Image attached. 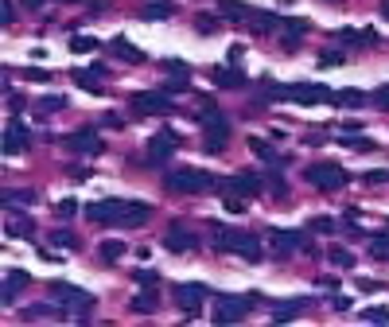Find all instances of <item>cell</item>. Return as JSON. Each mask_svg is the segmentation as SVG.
<instances>
[{
  "mask_svg": "<svg viewBox=\"0 0 389 327\" xmlns=\"http://www.w3.org/2000/svg\"><path fill=\"white\" fill-rule=\"evenodd\" d=\"M86 215L97 226H145L148 218H152V206L125 203V199H97V203L86 206Z\"/></svg>",
  "mask_w": 389,
  "mask_h": 327,
  "instance_id": "obj_1",
  "label": "cell"
},
{
  "mask_svg": "<svg viewBox=\"0 0 389 327\" xmlns=\"http://www.w3.org/2000/svg\"><path fill=\"white\" fill-rule=\"evenodd\" d=\"M214 234V245H218L222 254H238L245 261H261L265 250H261V238L257 234H245V230H230V226H222V222H210L207 226Z\"/></svg>",
  "mask_w": 389,
  "mask_h": 327,
  "instance_id": "obj_2",
  "label": "cell"
},
{
  "mask_svg": "<svg viewBox=\"0 0 389 327\" xmlns=\"http://www.w3.org/2000/svg\"><path fill=\"white\" fill-rule=\"evenodd\" d=\"M164 183H168V191H175V195H203V191H210V187H218V180L203 168H175V171L164 175Z\"/></svg>",
  "mask_w": 389,
  "mask_h": 327,
  "instance_id": "obj_3",
  "label": "cell"
},
{
  "mask_svg": "<svg viewBox=\"0 0 389 327\" xmlns=\"http://www.w3.org/2000/svg\"><path fill=\"white\" fill-rule=\"evenodd\" d=\"M265 300L261 292H245V296H222V300H214V324H242L245 315L253 312L257 304Z\"/></svg>",
  "mask_w": 389,
  "mask_h": 327,
  "instance_id": "obj_4",
  "label": "cell"
},
{
  "mask_svg": "<svg viewBox=\"0 0 389 327\" xmlns=\"http://www.w3.org/2000/svg\"><path fill=\"white\" fill-rule=\"evenodd\" d=\"M199 125H203V148L210 156H218L226 148V141H230V121L222 113H214V109H207V113H199Z\"/></svg>",
  "mask_w": 389,
  "mask_h": 327,
  "instance_id": "obj_5",
  "label": "cell"
},
{
  "mask_svg": "<svg viewBox=\"0 0 389 327\" xmlns=\"http://www.w3.org/2000/svg\"><path fill=\"white\" fill-rule=\"evenodd\" d=\"M51 296H55V300L62 304V308H66V312H74V315H90L94 312V296H90V292L86 289H78V284H66V280H55V284H51Z\"/></svg>",
  "mask_w": 389,
  "mask_h": 327,
  "instance_id": "obj_6",
  "label": "cell"
},
{
  "mask_svg": "<svg viewBox=\"0 0 389 327\" xmlns=\"http://www.w3.org/2000/svg\"><path fill=\"white\" fill-rule=\"evenodd\" d=\"M308 183L312 187H319V191H342L347 183H351V175L339 168V164H331V160H323V164H308Z\"/></svg>",
  "mask_w": 389,
  "mask_h": 327,
  "instance_id": "obj_7",
  "label": "cell"
},
{
  "mask_svg": "<svg viewBox=\"0 0 389 327\" xmlns=\"http://www.w3.org/2000/svg\"><path fill=\"white\" fill-rule=\"evenodd\" d=\"M171 97L160 90V94H133L129 97V113L133 117H164V113H171Z\"/></svg>",
  "mask_w": 389,
  "mask_h": 327,
  "instance_id": "obj_8",
  "label": "cell"
},
{
  "mask_svg": "<svg viewBox=\"0 0 389 327\" xmlns=\"http://www.w3.org/2000/svg\"><path fill=\"white\" fill-rule=\"evenodd\" d=\"M222 191H234V195H242V199H253V195L268 191L265 187V171H234L230 180L222 183Z\"/></svg>",
  "mask_w": 389,
  "mask_h": 327,
  "instance_id": "obj_9",
  "label": "cell"
},
{
  "mask_svg": "<svg viewBox=\"0 0 389 327\" xmlns=\"http://www.w3.org/2000/svg\"><path fill=\"white\" fill-rule=\"evenodd\" d=\"M268 238H273V250H277V254H312V250H316L300 230H273Z\"/></svg>",
  "mask_w": 389,
  "mask_h": 327,
  "instance_id": "obj_10",
  "label": "cell"
},
{
  "mask_svg": "<svg viewBox=\"0 0 389 327\" xmlns=\"http://www.w3.org/2000/svg\"><path fill=\"white\" fill-rule=\"evenodd\" d=\"M62 145L71 148L74 156H97V152H101V136H97L94 129H78V133L62 136Z\"/></svg>",
  "mask_w": 389,
  "mask_h": 327,
  "instance_id": "obj_11",
  "label": "cell"
},
{
  "mask_svg": "<svg viewBox=\"0 0 389 327\" xmlns=\"http://www.w3.org/2000/svg\"><path fill=\"white\" fill-rule=\"evenodd\" d=\"M175 148H179V136L171 133V129H160L152 141H148V164H164V160L175 156Z\"/></svg>",
  "mask_w": 389,
  "mask_h": 327,
  "instance_id": "obj_12",
  "label": "cell"
},
{
  "mask_svg": "<svg viewBox=\"0 0 389 327\" xmlns=\"http://www.w3.org/2000/svg\"><path fill=\"white\" fill-rule=\"evenodd\" d=\"M203 296H207V284H191V280L171 289V300L179 304L187 315H199V304H203Z\"/></svg>",
  "mask_w": 389,
  "mask_h": 327,
  "instance_id": "obj_13",
  "label": "cell"
},
{
  "mask_svg": "<svg viewBox=\"0 0 389 327\" xmlns=\"http://www.w3.org/2000/svg\"><path fill=\"white\" fill-rule=\"evenodd\" d=\"M164 245H168L171 254H191L199 242H194V234H191V226H187V222H171L168 234H164Z\"/></svg>",
  "mask_w": 389,
  "mask_h": 327,
  "instance_id": "obj_14",
  "label": "cell"
},
{
  "mask_svg": "<svg viewBox=\"0 0 389 327\" xmlns=\"http://www.w3.org/2000/svg\"><path fill=\"white\" fill-rule=\"evenodd\" d=\"M331 90L323 82H300L292 86V101H300V106H319V101H331Z\"/></svg>",
  "mask_w": 389,
  "mask_h": 327,
  "instance_id": "obj_15",
  "label": "cell"
},
{
  "mask_svg": "<svg viewBox=\"0 0 389 327\" xmlns=\"http://www.w3.org/2000/svg\"><path fill=\"white\" fill-rule=\"evenodd\" d=\"M27 284H32V277H27L24 269H8V277H4V284H0V300H4V304L16 300Z\"/></svg>",
  "mask_w": 389,
  "mask_h": 327,
  "instance_id": "obj_16",
  "label": "cell"
},
{
  "mask_svg": "<svg viewBox=\"0 0 389 327\" xmlns=\"http://www.w3.org/2000/svg\"><path fill=\"white\" fill-rule=\"evenodd\" d=\"M27 148V129L20 121H8V129H4V156H20Z\"/></svg>",
  "mask_w": 389,
  "mask_h": 327,
  "instance_id": "obj_17",
  "label": "cell"
},
{
  "mask_svg": "<svg viewBox=\"0 0 389 327\" xmlns=\"http://www.w3.org/2000/svg\"><path fill=\"white\" fill-rule=\"evenodd\" d=\"M218 12L226 16V24H249L253 20V8L242 0H218Z\"/></svg>",
  "mask_w": 389,
  "mask_h": 327,
  "instance_id": "obj_18",
  "label": "cell"
},
{
  "mask_svg": "<svg viewBox=\"0 0 389 327\" xmlns=\"http://www.w3.org/2000/svg\"><path fill=\"white\" fill-rule=\"evenodd\" d=\"M249 148H253V156L268 160V164H273V168H284V164H288V156H280L277 148L268 145V141H261V136H253V141H249Z\"/></svg>",
  "mask_w": 389,
  "mask_h": 327,
  "instance_id": "obj_19",
  "label": "cell"
},
{
  "mask_svg": "<svg viewBox=\"0 0 389 327\" xmlns=\"http://www.w3.org/2000/svg\"><path fill=\"white\" fill-rule=\"evenodd\" d=\"M110 47H113V55H117L121 62H145V51L136 47V43H129L125 36H117V39L110 43Z\"/></svg>",
  "mask_w": 389,
  "mask_h": 327,
  "instance_id": "obj_20",
  "label": "cell"
},
{
  "mask_svg": "<svg viewBox=\"0 0 389 327\" xmlns=\"http://www.w3.org/2000/svg\"><path fill=\"white\" fill-rule=\"evenodd\" d=\"M168 16H175V4H168V0H152V4H145V8H140V20H148V24L168 20Z\"/></svg>",
  "mask_w": 389,
  "mask_h": 327,
  "instance_id": "obj_21",
  "label": "cell"
},
{
  "mask_svg": "<svg viewBox=\"0 0 389 327\" xmlns=\"http://www.w3.org/2000/svg\"><path fill=\"white\" fill-rule=\"evenodd\" d=\"M210 78H214V86H222V90H242V71H226V66H214L210 71Z\"/></svg>",
  "mask_w": 389,
  "mask_h": 327,
  "instance_id": "obj_22",
  "label": "cell"
},
{
  "mask_svg": "<svg viewBox=\"0 0 389 327\" xmlns=\"http://www.w3.org/2000/svg\"><path fill=\"white\" fill-rule=\"evenodd\" d=\"M129 308H133V312H140V315H152V312L160 308V296H156V289H145L140 296H133V300H129Z\"/></svg>",
  "mask_w": 389,
  "mask_h": 327,
  "instance_id": "obj_23",
  "label": "cell"
},
{
  "mask_svg": "<svg viewBox=\"0 0 389 327\" xmlns=\"http://www.w3.org/2000/svg\"><path fill=\"white\" fill-rule=\"evenodd\" d=\"M71 78H74L78 86H82L86 94H101V78H105V74H97L94 66H90V71H74Z\"/></svg>",
  "mask_w": 389,
  "mask_h": 327,
  "instance_id": "obj_24",
  "label": "cell"
},
{
  "mask_svg": "<svg viewBox=\"0 0 389 327\" xmlns=\"http://www.w3.org/2000/svg\"><path fill=\"white\" fill-rule=\"evenodd\" d=\"M339 39L342 43H351V47H374L377 32H351V27H347V32H339Z\"/></svg>",
  "mask_w": 389,
  "mask_h": 327,
  "instance_id": "obj_25",
  "label": "cell"
},
{
  "mask_svg": "<svg viewBox=\"0 0 389 327\" xmlns=\"http://www.w3.org/2000/svg\"><path fill=\"white\" fill-rule=\"evenodd\" d=\"M304 36H308V24H304V20H288V24H284V51H292Z\"/></svg>",
  "mask_w": 389,
  "mask_h": 327,
  "instance_id": "obj_26",
  "label": "cell"
},
{
  "mask_svg": "<svg viewBox=\"0 0 389 327\" xmlns=\"http://www.w3.org/2000/svg\"><path fill=\"white\" fill-rule=\"evenodd\" d=\"M304 312V300H292V304H273V319L284 324V319H296V315Z\"/></svg>",
  "mask_w": 389,
  "mask_h": 327,
  "instance_id": "obj_27",
  "label": "cell"
},
{
  "mask_svg": "<svg viewBox=\"0 0 389 327\" xmlns=\"http://www.w3.org/2000/svg\"><path fill=\"white\" fill-rule=\"evenodd\" d=\"M97 254H101V261H105V265H113V261H121V257H125V242L110 238V242H101V250H97Z\"/></svg>",
  "mask_w": 389,
  "mask_h": 327,
  "instance_id": "obj_28",
  "label": "cell"
},
{
  "mask_svg": "<svg viewBox=\"0 0 389 327\" xmlns=\"http://www.w3.org/2000/svg\"><path fill=\"white\" fill-rule=\"evenodd\" d=\"M277 16L273 12H253V20H249V27H253V32H261V36H268V32H277Z\"/></svg>",
  "mask_w": 389,
  "mask_h": 327,
  "instance_id": "obj_29",
  "label": "cell"
},
{
  "mask_svg": "<svg viewBox=\"0 0 389 327\" xmlns=\"http://www.w3.org/2000/svg\"><path fill=\"white\" fill-rule=\"evenodd\" d=\"M4 234H8V238H32L36 226H32V218H12V222L4 226Z\"/></svg>",
  "mask_w": 389,
  "mask_h": 327,
  "instance_id": "obj_30",
  "label": "cell"
},
{
  "mask_svg": "<svg viewBox=\"0 0 389 327\" xmlns=\"http://www.w3.org/2000/svg\"><path fill=\"white\" fill-rule=\"evenodd\" d=\"M62 308V304H59ZM59 308H51V304H36V308H24V319H59Z\"/></svg>",
  "mask_w": 389,
  "mask_h": 327,
  "instance_id": "obj_31",
  "label": "cell"
},
{
  "mask_svg": "<svg viewBox=\"0 0 389 327\" xmlns=\"http://www.w3.org/2000/svg\"><path fill=\"white\" fill-rule=\"evenodd\" d=\"M327 261H331V265H339V269H354V254H351V250H342V245H331Z\"/></svg>",
  "mask_w": 389,
  "mask_h": 327,
  "instance_id": "obj_32",
  "label": "cell"
},
{
  "mask_svg": "<svg viewBox=\"0 0 389 327\" xmlns=\"http://www.w3.org/2000/svg\"><path fill=\"white\" fill-rule=\"evenodd\" d=\"M55 109H66V97H62V94L39 97V106H36V113H39V117H47V113H55Z\"/></svg>",
  "mask_w": 389,
  "mask_h": 327,
  "instance_id": "obj_33",
  "label": "cell"
},
{
  "mask_svg": "<svg viewBox=\"0 0 389 327\" xmlns=\"http://www.w3.org/2000/svg\"><path fill=\"white\" fill-rule=\"evenodd\" d=\"M342 145H347V148H354V152H374V141H370V136H362V133H347V136H342Z\"/></svg>",
  "mask_w": 389,
  "mask_h": 327,
  "instance_id": "obj_34",
  "label": "cell"
},
{
  "mask_svg": "<svg viewBox=\"0 0 389 327\" xmlns=\"http://www.w3.org/2000/svg\"><path fill=\"white\" fill-rule=\"evenodd\" d=\"M370 254L377 261H389V234H370Z\"/></svg>",
  "mask_w": 389,
  "mask_h": 327,
  "instance_id": "obj_35",
  "label": "cell"
},
{
  "mask_svg": "<svg viewBox=\"0 0 389 327\" xmlns=\"http://www.w3.org/2000/svg\"><path fill=\"white\" fill-rule=\"evenodd\" d=\"M71 51H78V55H90V51H101V43H97L94 36H71Z\"/></svg>",
  "mask_w": 389,
  "mask_h": 327,
  "instance_id": "obj_36",
  "label": "cell"
},
{
  "mask_svg": "<svg viewBox=\"0 0 389 327\" xmlns=\"http://www.w3.org/2000/svg\"><path fill=\"white\" fill-rule=\"evenodd\" d=\"M265 187H268V195H277V199H284V195H288V183L280 180L277 171H265Z\"/></svg>",
  "mask_w": 389,
  "mask_h": 327,
  "instance_id": "obj_37",
  "label": "cell"
},
{
  "mask_svg": "<svg viewBox=\"0 0 389 327\" xmlns=\"http://www.w3.org/2000/svg\"><path fill=\"white\" fill-rule=\"evenodd\" d=\"M133 277H136V284H140V289H156V284H160V273H156V269H136Z\"/></svg>",
  "mask_w": 389,
  "mask_h": 327,
  "instance_id": "obj_38",
  "label": "cell"
},
{
  "mask_svg": "<svg viewBox=\"0 0 389 327\" xmlns=\"http://www.w3.org/2000/svg\"><path fill=\"white\" fill-rule=\"evenodd\" d=\"M222 206H226L230 215H242V210H245V199H242V195H234V191H222Z\"/></svg>",
  "mask_w": 389,
  "mask_h": 327,
  "instance_id": "obj_39",
  "label": "cell"
},
{
  "mask_svg": "<svg viewBox=\"0 0 389 327\" xmlns=\"http://www.w3.org/2000/svg\"><path fill=\"white\" fill-rule=\"evenodd\" d=\"M194 27H199L203 36H214V32H218V20H214L210 12H203V16H194Z\"/></svg>",
  "mask_w": 389,
  "mask_h": 327,
  "instance_id": "obj_40",
  "label": "cell"
},
{
  "mask_svg": "<svg viewBox=\"0 0 389 327\" xmlns=\"http://www.w3.org/2000/svg\"><path fill=\"white\" fill-rule=\"evenodd\" d=\"M51 245H59V250H74L78 242H74L71 230H55V234H51Z\"/></svg>",
  "mask_w": 389,
  "mask_h": 327,
  "instance_id": "obj_41",
  "label": "cell"
},
{
  "mask_svg": "<svg viewBox=\"0 0 389 327\" xmlns=\"http://www.w3.org/2000/svg\"><path fill=\"white\" fill-rule=\"evenodd\" d=\"M342 62H347L342 51H323V55H319V66H342Z\"/></svg>",
  "mask_w": 389,
  "mask_h": 327,
  "instance_id": "obj_42",
  "label": "cell"
},
{
  "mask_svg": "<svg viewBox=\"0 0 389 327\" xmlns=\"http://www.w3.org/2000/svg\"><path fill=\"white\" fill-rule=\"evenodd\" d=\"M335 101H339V106H362V94H358V90H342V94H335Z\"/></svg>",
  "mask_w": 389,
  "mask_h": 327,
  "instance_id": "obj_43",
  "label": "cell"
},
{
  "mask_svg": "<svg viewBox=\"0 0 389 327\" xmlns=\"http://www.w3.org/2000/svg\"><path fill=\"white\" fill-rule=\"evenodd\" d=\"M362 319H366V324H389V312H386V308H366Z\"/></svg>",
  "mask_w": 389,
  "mask_h": 327,
  "instance_id": "obj_44",
  "label": "cell"
},
{
  "mask_svg": "<svg viewBox=\"0 0 389 327\" xmlns=\"http://www.w3.org/2000/svg\"><path fill=\"white\" fill-rule=\"evenodd\" d=\"M74 210H78L74 199H59V203H55V215H59V218H74Z\"/></svg>",
  "mask_w": 389,
  "mask_h": 327,
  "instance_id": "obj_45",
  "label": "cell"
},
{
  "mask_svg": "<svg viewBox=\"0 0 389 327\" xmlns=\"http://www.w3.org/2000/svg\"><path fill=\"white\" fill-rule=\"evenodd\" d=\"M183 90H187V78H183V74H175V78L164 82V94H183Z\"/></svg>",
  "mask_w": 389,
  "mask_h": 327,
  "instance_id": "obj_46",
  "label": "cell"
},
{
  "mask_svg": "<svg viewBox=\"0 0 389 327\" xmlns=\"http://www.w3.org/2000/svg\"><path fill=\"white\" fill-rule=\"evenodd\" d=\"M308 226H312L316 234H335V222H331V218H312Z\"/></svg>",
  "mask_w": 389,
  "mask_h": 327,
  "instance_id": "obj_47",
  "label": "cell"
},
{
  "mask_svg": "<svg viewBox=\"0 0 389 327\" xmlns=\"http://www.w3.org/2000/svg\"><path fill=\"white\" fill-rule=\"evenodd\" d=\"M16 20V8H12V0H0V24L8 27Z\"/></svg>",
  "mask_w": 389,
  "mask_h": 327,
  "instance_id": "obj_48",
  "label": "cell"
},
{
  "mask_svg": "<svg viewBox=\"0 0 389 327\" xmlns=\"http://www.w3.org/2000/svg\"><path fill=\"white\" fill-rule=\"evenodd\" d=\"M164 71H171V74H183V78H187V62H179V59H168V62H164Z\"/></svg>",
  "mask_w": 389,
  "mask_h": 327,
  "instance_id": "obj_49",
  "label": "cell"
},
{
  "mask_svg": "<svg viewBox=\"0 0 389 327\" xmlns=\"http://www.w3.org/2000/svg\"><path fill=\"white\" fill-rule=\"evenodd\" d=\"M374 101H377L381 109H389V82H386V86H381V90L374 94Z\"/></svg>",
  "mask_w": 389,
  "mask_h": 327,
  "instance_id": "obj_50",
  "label": "cell"
},
{
  "mask_svg": "<svg viewBox=\"0 0 389 327\" xmlns=\"http://www.w3.org/2000/svg\"><path fill=\"white\" fill-rule=\"evenodd\" d=\"M389 171H366V183H386Z\"/></svg>",
  "mask_w": 389,
  "mask_h": 327,
  "instance_id": "obj_51",
  "label": "cell"
},
{
  "mask_svg": "<svg viewBox=\"0 0 389 327\" xmlns=\"http://www.w3.org/2000/svg\"><path fill=\"white\" fill-rule=\"evenodd\" d=\"M66 175H71V180H90V171L86 168H66Z\"/></svg>",
  "mask_w": 389,
  "mask_h": 327,
  "instance_id": "obj_52",
  "label": "cell"
},
{
  "mask_svg": "<svg viewBox=\"0 0 389 327\" xmlns=\"http://www.w3.org/2000/svg\"><path fill=\"white\" fill-rule=\"evenodd\" d=\"M242 55H245V47H242V43H234V47H230V62H242Z\"/></svg>",
  "mask_w": 389,
  "mask_h": 327,
  "instance_id": "obj_53",
  "label": "cell"
},
{
  "mask_svg": "<svg viewBox=\"0 0 389 327\" xmlns=\"http://www.w3.org/2000/svg\"><path fill=\"white\" fill-rule=\"evenodd\" d=\"M331 304H335V312H347V308H351V300H347V296H335Z\"/></svg>",
  "mask_w": 389,
  "mask_h": 327,
  "instance_id": "obj_54",
  "label": "cell"
},
{
  "mask_svg": "<svg viewBox=\"0 0 389 327\" xmlns=\"http://www.w3.org/2000/svg\"><path fill=\"white\" fill-rule=\"evenodd\" d=\"M43 4H47V0H24V8H32V12H39Z\"/></svg>",
  "mask_w": 389,
  "mask_h": 327,
  "instance_id": "obj_55",
  "label": "cell"
},
{
  "mask_svg": "<svg viewBox=\"0 0 389 327\" xmlns=\"http://www.w3.org/2000/svg\"><path fill=\"white\" fill-rule=\"evenodd\" d=\"M381 20H389V0H381Z\"/></svg>",
  "mask_w": 389,
  "mask_h": 327,
  "instance_id": "obj_56",
  "label": "cell"
},
{
  "mask_svg": "<svg viewBox=\"0 0 389 327\" xmlns=\"http://www.w3.org/2000/svg\"><path fill=\"white\" fill-rule=\"evenodd\" d=\"M62 4H82V0H62Z\"/></svg>",
  "mask_w": 389,
  "mask_h": 327,
  "instance_id": "obj_57",
  "label": "cell"
}]
</instances>
